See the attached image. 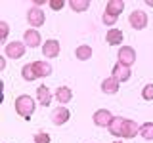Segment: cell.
Masks as SVG:
<instances>
[{
    "label": "cell",
    "instance_id": "4fadbf2b",
    "mask_svg": "<svg viewBox=\"0 0 153 143\" xmlns=\"http://www.w3.org/2000/svg\"><path fill=\"white\" fill-rule=\"evenodd\" d=\"M124 126H126V118H123V116H115V118H113V122H111V126H109V132H111L115 137H123V133H124Z\"/></svg>",
    "mask_w": 153,
    "mask_h": 143
},
{
    "label": "cell",
    "instance_id": "cb8c5ba5",
    "mask_svg": "<svg viewBox=\"0 0 153 143\" xmlns=\"http://www.w3.org/2000/svg\"><path fill=\"white\" fill-rule=\"evenodd\" d=\"M8 32H10V27H8V23H6V21H0V40H2V42H6V38H8Z\"/></svg>",
    "mask_w": 153,
    "mask_h": 143
},
{
    "label": "cell",
    "instance_id": "3957f363",
    "mask_svg": "<svg viewBox=\"0 0 153 143\" xmlns=\"http://www.w3.org/2000/svg\"><path fill=\"white\" fill-rule=\"evenodd\" d=\"M128 23H130L132 29H136V31H142V29L147 27V13L142 12V10H134L130 15H128Z\"/></svg>",
    "mask_w": 153,
    "mask_h": 143
},
{
    "label": "cell",
    "instance_id": "30bf717a",
    "mask_svg": "<svg viewBox=\"0 0 153 143\" xmlns=\"http://www.w3.org/2000/svg\"><path fill=\"white\" fill-rule=\"evenodd\" d=\"M111 73H113L111 76H113V78H117L119 82H126V80L132 76V71H130V67H124V65H121V63H117V65H115Z\"/></svg>",
    "mask_w": 153,
    "mask_h": 143
},
{
    "label": "cell",
    "instance_id": "603a6c76",
    "mask_svg": "<svg viewBox=\"0 0 153 143\" xmlns=\"http://www.w3.org/2000/svg\"><path fill=\"white\" fill-rule=\"evenodd\" d=\"M142 97L146 99V101H151V99H153V84H146V86H143Z\"/></svg>",
    "mask_w": 153,
    "mask_h": 143
},
{
    "label": "cell",
    "instance_id": "9c48e42d",
    "mask_svg": "<svg viewBox=\"0 0 153 143\" xmlns=\"http://www.w3.org/2000/svg\"><path fill=\"white\" fill-rule=\"evenodd\" d=\"M59 50H61V46H59V42L57 40H46L44 44H42V55L44 57H57L59 55Z\"/></svg>",
    "mask_w": 153,
    "mask_h": 143
},
{
    "label": "cell",
    "instance_id": "277c9868",
    "mask_svg": "<svg viewBox=\"0 0 153 143\" xmlns=\"http://www.w3.org/2000/svg\"><path fill=\"white\" fill-rule=\"evenodd\" d=\"M119 63L124 65V67H132L134 63H136V52H134V48L130 46H123L121 50H119Z\"/></svg>",
    "mask_w": 153,
    "mask_h": 143
},
{
    "label": "cell",
    "instance_id": "2e32d148",
    "mask_svg": "<svg viewBox=\"0 0 153 143\" xmlns=\"http://www.w3.org/2000/svg\"><path fill=\"white\" fill-rule=\"evenodd\" d=\"M123 31H119V29H109L107 35H105V40H107V44L111 46H119L123 42Z\"/></svg>",
    "mask_w": 153,
    "mask_h": 143
},
{
    "label": "cell",
    "instance_id": "7a4b0ae2",
    "mask_svg": "<svg viewBox=\"0 0 153 143\" xmlns=\"http://www.w3.org/2000/svg\"><path fill=\"white\" fill-rule=\"evenodd\" d=\"M25 42H19V40H13V42H8L4 46V54L10 59H19V57L25 55Z\"/></svg>",
    "mask_w": 153,
    "mask_h": 143
},
{
    "label": "cell",
    "instance_id": "f1b7e54d",
    "mask_svg": "<svg viewBox=\"0 0 153 143\" xmlns=\"http://www.w3.org/2000/svg\"><path fill=\"white\" fill-rule=\"evenodd\" d=\"M115 143H123V141H115Z\"/></svg>",
    "mask_w": 153,
    "mask_h": 143
},
{
    "label": "cell",
    "instance_id": "5b68a950",
    "mask_svg": "<svg viewBox=\"0 0 153 143\" xmlns=\"http://www.w3.org/2000/svg\"><path fill=\"white\" fill-rule=\"evenodd\" d=\"M113 114L107 111V109H98V111L94 113V116H92V120L96 126H100V128H109L111 126V122H113Z\"/></svg>",
    "mask_w": 153,
    "mask_h": 143
},
{
    "label": "cell",
    "instance_id": "52a82bcc",
    "mask_svg": "<svg viewBox=\"0 0 153 143\" xmlns=\"http://www.w3.org/2000/svg\"><path fill=\"white\" fill-rule=\"evenodd\" d=\"M69 116H71L69 109L63 107V105H59L57 109H54V111H52V122H54L56 126H61V124H65L67 120H69Z\"/></svg>",
    "mask_w": 153,
    "mask_h": 143
},
{
    "label": "cell",
    "instance_id": "6da1fadb",
    "mask_svg": "<svg viewBox=\"0 0 153 143\" xmlns=\"http://www.w3.org/2000/svg\"><path fill=\"white\" fill-rule=\"evenodd\" d=\"M35 107H36V103L31 95L23 94V95H17L16 97V113L21 118H25V120H31L33 113H35Z\"/></svg>",
    "mask_w": 153,
    "mask_h": 143
},
{
    "label": "cell",
    "instance_id": "e0dca14e",
    "mask_svg": "<svg viewBox=\"0 0 153 143\" xmlns=\"http://www.w3.org/2000/svg\"><path fill=\"white\" fill-rule=\"evenodd\" d=\"M71 97H73V92H71V88H67V86H59V88L56 90L57 103H69Z\"/></svg>",
    "mask_w": 153,
    "mask_h": 143
},
{
    "label": "cell",
    "instance_id": "d6986e66",
    "mask_svg": "<svg viewBox=\"0 0 153 143\" xmlns=\"http://www.w3.org/2000/svg\"><path fill=\"white\" fill-rule=\"evenodd\" d=\"M21 76L27 80V82H35V80L38 78V74H36V71H35V67H33V63L23 65V69H21Z\"/></svg>",
    "mask_w": 153,
    "mask_h": 143
},
{
    "label": "cell",
    "instance_id": "ffe728a7",
    "mask_svg": "<svg viewBox=\"0 0 153 143\" xmlns=\"http://www.w3.org/2000/svg\"><path fill=\"white\" fill-rule=\"evenodd\" d=\"M75 57H76V59H80V61L90 59V57H92V48H90V46H86V44L79 46V48L75 50Z\"/></svg>",
    "mask_w": 153,
    "mask_h": 143
},
{
    "label": "cell",
    "instance_id": "ba28073f",
    "mask_svg": "<svg viewBox=\"0 0 153 143\" xmlns=\"http://www.w3.org/2000/svg\"><path fill=\"white\" fill-rule=\"evenodd\" d=\"M23 42H25V46H29V48H38L40 42H42L40 32H38L36 29H29V31H25V35H23Z\"/></svg>",
    "mask_w": 153,
    "mask_h": 143
},
{
    "label": "cell",
    "instance_id": "8fae6325",
    "mask_svg": "<svg viewBox=\"0 0 153 143\" xmlns=\"http://www.w3.org/2000/svg\"><path fill=\"white\" fill-rule=\"evenodd\" d=\"M119 86H121V82H119L117 78H113V76H107V78L102 80V92L113 95V94L119 92Z\"/></svg>",
    "mask_w": 153,
    "mask_h": 143
},
{
    "label": "cell",
    "instance_id": "7c38bea8",
    "mask_svg": "<svg viewBox=\"0 0 153 143\" xmlns=\"http://www.w3.org/2000/svg\"><path fill=\"white\" fill-rule=\"evenodd\" d=\"M36 99H38V103H40V105L48 107V105L52 103V92H50V88L44 86V84H40L36 88Z\"/></svg>",
    "mask_w": 153,
    "mask_h": 143
},
{
    "label": "cell",
    "instance_id": "7402d4cb",
    "mask_svg": "<svg viewBox=\"0 0 153 143\" xmlns=\"http://www.w3.org/2000/svg\"><path fill=\"white\" fill-rule=\"evenodd\" d=\"M140 136L143 137V139L151 141L153 139V122H146L140 126Z\"/></svg>",
    "mask_w": 153,
    "mask_h": 143
},
{
    "label": "cell",
    "instance_id": "d4e9b609",
    "mask_svg": "<svg viewBox=\"0 0 153 143\" xmlns=\"http://www.w3.org/2000/svg\"><path fill=\"white\" fill-rule=\"evenodd\" d=\"M35 143H50V136L46 132H36L35 133Z\"/></svg>",
    "mask_w": 153,
    "mask_h": 143
},
{
    "label": "cell",
    "instance_id": "44dd1931",
    "mask_svg": "<svg viewBox=\"0 0 153 143\" xmlns=\"http://www.w3.org/2000/svg\"><path fill=\"white\" fill-rule=\"evenodd\" d=\"M69 6H71V10H73V12L80 13V12H86V10H88L90 2H88V0H71Z\"/></svg>",
    "mask_w": 153,
    "mask_h": 143
},
{
    "label": "cell",
    "instance_id": "ac0fdd59",
    "mask_svg": "<svg viewBox=\"0 0 153 143\" xmlns=\"http://www.w3.org/2000/svg\"><path fill=\"white\" fill-rule=\"evenodd\" d=\"M123 10H124V2H123V0H109L107 6H105V12L111 13V15H117V17H119V13H121Z\"/></svg>",
    "mask_w": 153,
    "mask_h": 143
},
{
    "label": "cell",
    "instance_id": "83f0119b",
    "mask_svg": "<svg viewBox=\"0 0 153 143\" xmlns=\"http://www.w3.org/2000/svg\"><path fill=\"white\" fill-rule=\"evenodd\" d=\"M6 69V59H0V71Z\"/></svg>",
    "mask_w": 153,
    "mask_h": 143
},
{
    "label": "cell",
    "instance_id": "5bb4252c",
    "mask_svg": "<svg viewBox=\"0 0 153 143\" xmlns=\"http://www.w3.org/2000/svg\"><path fill=\"white\" fill-rule=\"evenodd\" d=\"M33 67H35L38 78H46V76H50L52 71H54V69H52V65L48 63V61H33Z\"/></svg>",
    "mask_w": 153,
    "mask_h": 143
},
{
    "label": "cell",
    "instance_id": "484cf974",
    "mask_svg": "<svg viewBox=\"0 0 153 143\" xmlns=\"http://www.w3.org/2000/svg\"><path fill=\"white\" fill-rule=\"evenodd\" d=\"M102 21L105 23V25H109V27H111V25H115V23H117V15H111V13H107V12H105L103 15H102Z\"/></svg>",
    "mask_w": 153,
    "mask_h": 143
},
{
    "label": "cell",
    "instance_id": "8992f818",
    "mask_svg": "<svg viewBox=\"0 0 153 143\" xmlns=\"http://www.w3.org/2000/svg\"><path fill=\"white\" fill-rule=\"evenodd\" d=\"M27 21H29V25H31V27H42V25H44V21H46V15H44V12H42L40 8H29Z\"/></svg>",
    "mask_w": 153,
    "mask_h": 143
},
{
    "label": "cell",
    "instance_id": "9a60e30c",
    "mask_svg": "<svg viewBox=\"0 0 153 143\" xmlns=\"http://www.w3.org/2000/svg\"><path fill=\"white\" fill-rule=\"evenodd\" d=\"M138 133H140V126H138V122H134V120H130V118H126V126H124L123 137H124V139H132V137H136Z\"/></svg>",
    "mask_w": 153,
    "mask_h": 143
},
{
    "label": "cell",
    "instance_id": "4316f807",
    "mask_svg": "<svg viewBox=\"0 0 153 143\" xmlns=\"http://www.w3.org/2000/svg\"><path fill=\"white\" fill-rule=\"evenodd\" d=\"M48 6H50L52 10H61L65 6V2L63 0H48Z\"/></svg>",
    "mask_w": 153,
    "mask_h": 143
}]
</instances>
